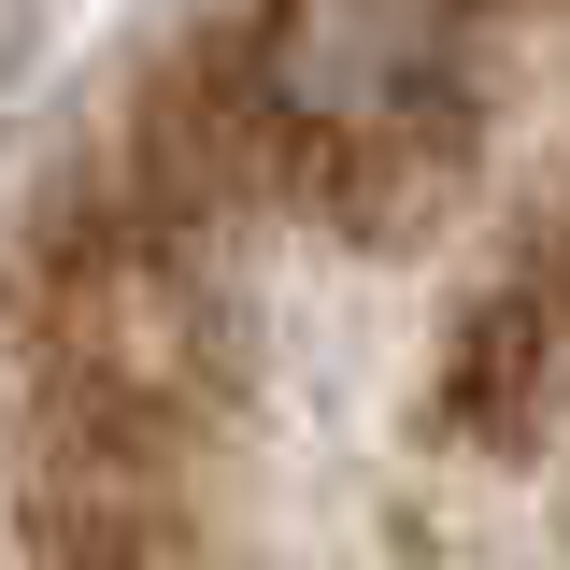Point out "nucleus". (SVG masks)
Returning <instances> with one entry per match:
<instances>
[{
	"instance_id": "obj_1",
	"label": "nucleus",
	"mask_w": 570,
	"mask_h": 570,
	"mask_svg": "<svg viewBox=\"0 0 570 570\" xmlns=\"http://www.w3.org/2000/svg\"><path fill=\"white\" fill-rule=\"evenodd\" d=\"M456 29L471 0H272L228 58L272 200L328 228H414V200L456 171Z\"/></svg>"
}]
</instances>
